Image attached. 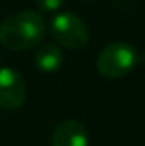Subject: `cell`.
Segmentation results:
<instances>
[{"label": "cell", "mask_w": 145, "mask_h": 146, "mask_svg": "<svg viewBox=\"0 0 145 146\" xmlns=\"http://www.w3.org/2000/svg\"><path fill=\"white\" fill-rule=\"evenodd\" d=\"M51 146H89L85 126L75 119L60 122L51 136Z\"/></svg>", "instance_id": "5b68a950"}, {"label": "cell", "mask_w": 145, "mask_h": 146, "mask_svg": "<svg viewBox=\"0 0 145 146\" xmlns=\"http://www.w3.org/2000/svg\"><path fill=\"white\" fill-rule=\"evenodd\" d=\"M50 33L58 44L68 49H82L89 42V29L85 22L72 12L56 14L50 22Z\"/></svg>", "instance_id": "3957f363"}, {"label": "cell", "mask_w": 145, "mask_h": 146, "mask_svg": "<svg viewBox=\"0 0 145 146\" xmlns=\"http://www.w3.org/2000/svg\"><path fill=\"white\" fill-rule=\"evenodd\" d=\"M28 88L21 73L10 66L0 68V109L17 110L26 102Z\"/></svg>", "instance_id": "277c9868"}, {"label": "cell", "mask_w": 145, "mask_h": 146, "mask_svg": "<svg viewBox=\"0 0 145 146\" xmlns=\"http://www.w3.org/2000/svg\"><path fill=\"white\" fill-rule=\"evenodd\" d=\"M63 51L55 46V44H44L41 46L34 54V63L38 70L44 73H53L58 72L63 65Z\"/></svg>", "instance_id": "8992f818"}, {"label": "cell", "mask_w": 145, "mask_h": 146, "mask_svg": "<svg viewBox=\"0 0 145 146\" xmlns=\"http://www.w3.org/2000/svg\"><path fill=\"white\" fill-rule=\"evenodd\" d=\"M46 34V22L34 10L9 15L0 24V44L10 51H26L38 46Z\"/></svg>", "instance_id": "6da1fadb"}, {"label": "cell", "mask_w": 145, "mask_h": 146, "mask_svg": "<svg viewBox=\"0 0 145 146\" xmlns=\"http://www.w3.org/2000/svg\"><path fill=\"white\" fill-rule=\"evenodd\" d=\"M63 3H65V0H36L38 9L43 12H55V10L62 9Z\"/></svg>", "instance_id": "52a82bcc"}, {"label": "cell", "mask_w": 145, "mask_h": 146, "mask_svg": "<svg viewBox=\"0 0 145 146\" xmlns=\"http://www.w3.org/2000/svg\"><path fill=\"white\" fill-rule=\"evenodd\" d=\"M138 61L137 51L132 44L116 41L108 44L97 56V70L103 76L116 80L132 72Z\"/></svg>", "instance_id": "7a4b0ae2"}, {"label": "cell", "mask_w": 145, "mask_h": 146, "mask_svg": "<svg viewBox=\"0 0 145 146\" xmlns=\"http://www.w3.org/2000/svg\"><path fill=\"white\" fill-rule=\"evenodd\" d=\"M82 2H91V0H82Z\"/></svg>", "instance_id": "ba28073f"}]
</instances>
